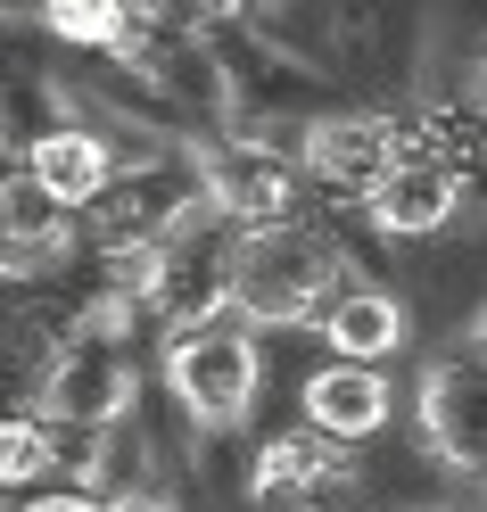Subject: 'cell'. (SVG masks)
Masks as SVG:
<instances>
[{
    "instance_id": "18",
    "label": "cell",
    "mask_w": 487,
    "mask_h": 512,
    "mask_svg": "<svg viewBox=\"0 0 487 512\" xmlns=\"http://www.w3.org/2000/svg\"><path fill=\"white\" fill-rule=\"evenodd\" d=\"M471 356H487V306L471 314Z\"/></svg>"
},
{
    "instance_id": "13",
    "label": "cell",
    "mask_w": 487,
    "mask_h": 512,
    "mask_svg": "<svg viewBox=\"0 0 487 512\" xmlns=\"http://www.w3.org/2000/svg\"><path fill=\"white\" fill-rule=\"evenodd\" d=\"M0 223H9V273H17V281H34V273L50 265V256L75 240V207H58L50 190H42L34 174H25V166L9 174V199H0Z\"/></svg>"
},
{
    "instance_id": "7",
    "label": "cell",
    "mask_w": 487,
    "mask_h": 512,
    "mask_svg": "<svg viewBox=\"0 0 487 512\" xmlns=\"http://www.w3.org/2000/svg\"><path fill=\"white\" fill-rule=\"evenodd\" d=\"M207 223H190L182 240H166V265H157V290H149V314H166L174 331H207V323H223V306H232L240 240H207Z\"/></svg>"
},
{
    "instance_id": "14",
    "label": "cell",
    "mask_w": 487,
    "mask_h": 512,
    "mask_svg": "<svg viewBox=\"0 0 487 512\" xmlns=\"http://www.w3.org/2000/svg\"><path fill=\"white\" fill-rule=\"evenodd\" d=\"M58 446L67 438H58L50 413H34V405L9 413V430H0V479H9V488H42V479L58 471Z\"/></svg>"
},
{
    "instance_id": "9",
    "label": "cell",
    "mask_w": 487,
    "mask_h": 512,
    "mask_svg": "<svg viewBox=\"0 0 487 512\" xmlns=\"http://www.w3.org/2000/svg\"><path fill=\"white\" fill-rule=\"evenodd\" d=\"M355 488V463H347V446L339 438H322V430H281L256 446V496L265 504H339Z\"/></svg>"
},
{
    "instance_id": "3",
    "label": "cell",
    "mask_w": 487,
    "mask_h": 512,
    "mask_svg": "<svg viewBox=\"0 0 487 512\" xmlns=\"http://www.w3.org/2000/svg\"><path fill=\"white\" fill-rule=\"evenodd\" d=\"M199 174H207V215L232 223V240L256 232H289L298 223V157H281L265 133H223L199 149Z\"/></svg>"
},
{
    "instance_id": "4",
    "label": "cell",
    "mask_w": 487,
    "mask_h": 512,
    "mask_svg": "<svg viewBox=\"0 0 487 512\" xmlns=\"http://www.w3.org/2000/svg\"><path fill=\"white\" fill-rule=\"evenodd\" d=\"M166 389L199 430H232L265 389V356L240 323H207V331H174L166 339Z\"/></svg>"
},
{
    "instance_id": "12",
    "label": "cell",
    "mask_w": 487,
    "mask_h": 512,
    "mask_svg": "<svg viewBox=\"0 0 487 512\" xmlns=\"http://www.w3.org/2000/svg\"><path fill=\"white\" fill-rule=\"evenodd\" d=\"M322 347H331V364H380V356H397V347L413 339V314L397 290H380V281H355V290L322 314Z\"/></svg>"
},
{
    "instance_id": "16",
    "label": "cell",
    "mask_w": 487,
    "mask_h": 512,
    "mask_svg": "<svg viewBox=\"0 0 487 512\" xmlns=\"http://www.w3.org/2000/svg\"><path fill=\"white\" fill-rule=\"evenodd\" d=\"M471 108H487V50L471 58Z\"/></svg>"
},
{
    "instance_id": "17",
    "label": "cell",
    "mask_w": 487,
    "mask_h": 512,
    "mask_svg": "<svg viewBox=\"0 0 487 512\" xmlns=\"http://www.w3.org/2000/svg\"><path fill=\"white\" fill-rule=\"evenodd\" d=\"M108 512H174L166 496H124V504H108Z\"/></svg>"
},
{
    "instance_id": "10",
    "label": "cell",
    "mask_w": 487,
    "mask_h": 512,
    "mask_svg": "<svg viewBox=\"0 0 487 512\" xmlns=\"http://www.w3.org/2000/svg\"><path fill=\"white\" fill-rule=\"evenodd\" d=\"M25 174H34L58 207H100L124 166H116V141L108 133H91V124L67 116V124H42V133L25 141Z\"/></svg>"
},
{
    "instance_id": "8",
    "label": "cell",
    "mask_w": 487,
    "mask_h": 512,
    "mask_svg": "<svg viewBox=\"0 0 487 512\" xmlns=\"http://www.w3.org/2000/svg\"><path fill=\"white\" fill-rule=\"evenodd\" d=\"M364 215L380 223L388 240H430V232H446V223L463 215V166H446V157L413 149V124H405V166L372 190Z\"/></svg>"
},
{
    "instance_id": "1",
    "label": "cell",
    "mask_w": 487,
    "mask_h": 512,
    "mask_svg": "<svg viewBox=\"0 0 487 512\" xmlns=\"http://www.w3.org/2000/svg\"><path fill=\"white\" fill-rule=\"evenodd\" d=\"M347 290H355L347 256L322 240V232H306V223H289V232H256L232 256V306L248 314V323H273V331L322 323Z\"/></svg>"
},
{
    "instance_id": "2",
    "label": "cell",
    "mask_w": 487,
    "mask_h": 512,
    "mask_svg": "<svg viewBox=\"0 0 487 512\" xmlns=\"http://www.w3.org/2000/svg\"><path fill=\"white\" fill-rule=\"evenodd\" d=\"M124 314L100 298L91 314H75V331L58 339V356L34 380V413H50L58 430H124L133 413V347H124Z\"/></svg>"
},
{
    "instance_id": "5",
    "label": "cell",
    "mask_w": 487,
    "mask_h": 512,
    "mask_svg": "<svg viewBox=\"0 0 487 512\" xmlns=\"http://www.w3.org/2000/svg\"><path fill=\"white\" fill-rule=\"evenodd\" d=\"M298 166H306L322 190H339V199L372 207V190L405 166V124H397V116H380V108L314 116L306 133H298Z\"/></svg>"
},
{
    "instance_id": "6",
    "label": "cell",
    "mask_w": 487,
    "mask_h": 512,
    "mask_svg": "<svg viewBox=\"0 0 487 512\" xmlns=\"http://www.w3.org/2000/svg\"><path fill=\"white\" fill-rule=\"evenodd\" d=\"M413 422H421V446L438 463L487 471V356H446V364L421 372Z\"/></svg>"
},
{
    "instance_id": "11",
    "label": "cell",
    "mask_w": 487,
    "mask_h": 512,
    "mask_svg": "<svg viewBox=\"0 0 487 512\" xmlns=\"http://www.w3.org/2000/svg\"><path fill=\"white\" fill-rule=\"evenodd\" d=\"M306 430L339 438V446H364L372 430H388V413H397V389L380 380V364H322L306 372Z\"/></svg>"
},
{
    "instance_id": "15",
    "label": "cell",
    "mask_w": 487,
    "mask_h": 512,
    "mask_svg": "<svg viewBox=\"0 0 487 512\" xmlns=\"http://www.w3.org/2000/svg\"><path fill=\"white\" fill-rule=\"evenodd\" d=\"M17 512H108V504L83 496V488H58V496H34V504H17Z\"/></svg>"
}]
</instances>
